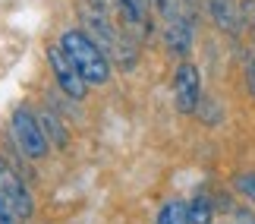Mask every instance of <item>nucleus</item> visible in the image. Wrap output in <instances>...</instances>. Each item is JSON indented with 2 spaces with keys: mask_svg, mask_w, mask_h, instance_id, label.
Wrapping results in <instances>:
<instances>
[{
  "mask_svg": "<svg viewBox=\"0 0 255 224\" xmlns=\"http://www.w3.org/2000/svg\"><path fill=\"white\" fill-rule=\"evenodd\" d=\"M79 19H82V32L111 57V63L123 66V70H132L135 47L123 35V28L114 16V6L107 0H79Z\"/></svg>",
  "mask_w": 255,
  "mask_h": 224,
  "instance_id": "1",
  "label": "nucleus"
},
{
  "mask_svg": "<svg viewBox=\"0 0 255 224\" xmlns=\"http://www.w3.org/2000/svg\"><path fill=\"white\" fill-rule=\"evenodd\" d=\"M9 133H13L16 149L22 152L28 161L47 158L51 142H47L41 123H38V111H32L28 104H19V108H13V114H9Z\"/></svg>",
  "mask_w": 255,
  "mask_h": 224,
  "instance_id": "3",
  "label": "nucleus"
},
{
  "mask_svg": "<svg viewBox=\"0 0 255 224\" xmlns=\"http://www.w3.org/2000/svg\"><path fill=\"white\" fill-rule=\"evenodd\" d=\"M57 44L63 47V54L73 60V66L79 70V76H82L88 85H104V82H111V73H114L111 57H107L101 47H98L92 38L82 32V28H66Z\"/></svg>",
  "mask_w": 255,
  "mask_h": 224,
  "instance_id": "2",
  "label": "nucleus"
},
{
  "mask_svg": "<svg viewBox=\"0 0 255 224\" xmlns=\"http://www.w3.org/2000/svg\"><path fill=\"white\" fill-rule=\"evenodd\" d=\"M180 6H183V0H151V9H154V16H158L161 22L173 19L176 13H180Z\"/></svg>",
  "mask_w": 255,
  "mask_h": 224,
  "instance_id": "13",
  "label": "nucleus"
},
{
  "mask_svg": "<svg viewBox=\"0 0 255 224\" xmlns=\"http://www.w3.org/2000/svg\"><path fill=\"white\" fill-rule=\"evenodd\" d=\"M195 117H199V120L202 123H218L221 120V108H218V104H214V98H202L199 101V108H195Z\"/></svg>",
  "mask_w": 255,
  "mask_h": 224,
  "instance_id": "14",
  "label": "nucleus"
},
{
  "mask_svg": "<svg viewBox=\"0 0 255 224\" xmlns=\"http://www.w3.org/2000/svg\"><path fill=\"white\" fill-rule=\"evenodd\" d=\"M205 16L227 35H240L243 32V19H240V3L237 0H205Z\"/></svg>",
  "mask_w": 255,
  "mask_h": 224,
  "instance_id": "8",
  "label": "nucleus"
},
{
  "mask_svg": "<svg viewBox=\"0 0 255 224\" xmlns=\"http://www.w3.org/2000/svg\"><path fill=\"white\" fill-rule=\"evenodd\" d=\"M240 19H243V32H249V38L255 41V0L240 3Z\"/></svg>",
  "mask_w": 255,
  "mask_h": 224,
  "instance_id": "15",
  "label": "nucleus"
},
{
  "mask_svg": "<svg viewBox=\"0 0 255 224\" xmlns=\"http://www.w3.org/2000/svg\"><path fill=\"white\" fill-rule=\"evenodd\" d=\"M154 224H189V206L183 199H170L164 202L154 215Z\"/></svg>",
  "mask_w": 255,
  "mask_h": 224,
  "instance_id": "10",
  "label": "nucleus"
},
{
  "mask_svg": "<svg viewBox=\"0 0 255 224\" xmlns=\"http://www.w3.org/2000/svg\"><path fill=\"white\" fill-rule=\"evenodd\" d=\"M47 66H51V76H54L57 89H60L66 98L82 101L85 95H88V82L79 76V70H76L73 60L63 54L60 44H51V47H47Z\"/></svg>",
  "mask_w": 255,
  "mask_h": 224,
  "instance_id": "4",
  "label": "nucleus"
},
{
  "mask_svg": "<svg viewBox=\"0 0 255 224\" xmlns=\"http://www.w3.org/2000/svg\"><path fill=\"white\" fill-rule=\"evenodd\" d=\"M173 101L180 114H195L202 101V73L192 60H180L173 73Z\"/></svg>",
  "mask_w": 255,
  "mask_h": 224,
  "instance_id": "5",
  "label": "nucleus"
},
{
  "mask_svg": "<svg viewBox=\"0 0 255 224\" xmlns=\"http://www.w3.org/2000/svg\"><path fill=\"white\" fill-rule=\"evenodd\" d=\"M208 221H211V199L195 196L189 206V224H208Z\"/></svg>",
  "mask_w": 255,
  "mask_h": 224,
  "instance_id": "12",
  "label": "nucleus"
},
{
  "mask_svg": "<svg viewBox=\"0 0 255 224\" xmlns=\"http://www.w3.org/2000/svg\"><path fill=\"white\" fill-rule=\"evenodd\" d=\"M192 44H195V19L189 16L186 6H180V13L164 22V47H167V54L186 60L192 54Z\"/></svg>",
  "mask_w": 255,
  "mask_h": 224,
  "instance_id": "6",
  "label": "nucleus"
},
{
  "mask_svg": "<svg viewBox=\"0 0 255 224\" xmlns=\"http://www.w3.org/2000/svg\"><path fill=\"white\" fill-rule=\"evenodd\" d=\"M208 224H214V221H208Z\"/></svg>",
  "mask_w": 255,
  "mask_h": 224,
  "instance_id": "17",
  "label": "nucleus"
},
{
  "mask_svg": "<svg viewBox=\"0 0 255 224\" xmlns=\"http://www.w3.org/2000/svg\"><path fill=\"white\" fill-rule=\"evenodd\" d=\"M38 123H41V130L47 136V142L54 145V149H66L70 145V130H66V123H63V117L51 111V108H41L38 111Z\"/></svg>",
  "mask_w": 255,
  "mask_h": 224,
  "instance_id": "9",
  "label": "nucleus"
},
{
  "mask_svg": "<svg viewBox=\"0 0 255 224\" xmlns=\"http://www.w3.org/2000/svg\"><path fill=\"white\" fill-rule=\"evenodd\" d=\"M233 193L240 199H246L255 206V171H246V174H237L233 177Z\"/></svg>",
  "mask_w": 255,
  "mask_h": 224,
  "instance_id": "11",
  "label": "nucleus"
},
{
  "mask_svg": "<svg viewBox=\"0 0 255 224\" xmlns=\"http://www.w3.org/2000/svg\"><path fill=\"white\" fill-rule=\"evenodd\" d=\"M114 6V16L120 28L126 32H145V25H148V13H151V0H111Z\"/></svg>",
  "mask_w": 255,
  "mask_h": 224,
  "instance_id": "7",
  "label": "nucleus"
},
{
  "mask_svg": "<svg viewBox=\"0 0 255 224\" xmlns=\"http://www.w3.org/2000/svg\"><path fill=\"white\" fill-rule=\"evenodd\" d=\"M246 89H249V95L255 98V57H249V60H246Z\"/></svg>",
  "mask_w": 255,
  "mask_h": 224,
  "instance_id": "16",
  "label": "nucleus"
},
{
  "mask_svg": "<svg viewBox=\"0 0 255 224\" xmlns=\"http://www.w3.org/2000/svg\"><path fill=\"white\" fill-rule=\"evenodd\" d=\"M252 224H255V221H252Z\"/></svg>",
  "mask_w": 255,
  "mask_h": 224,
  "instance_id": "18",
  "label": "nucleus"
}]
</instances>
